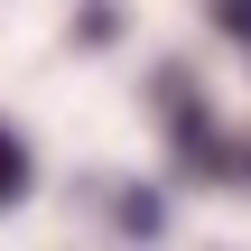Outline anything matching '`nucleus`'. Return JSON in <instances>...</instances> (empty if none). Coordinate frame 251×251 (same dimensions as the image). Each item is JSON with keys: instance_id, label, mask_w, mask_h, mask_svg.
Returning a JSON list of instances; mask_svg holds the SVG:
<instances>
[{"instance_id": "nucleus-2", "label": "nucleus", "mask_w": 251, "mask_h": 251, "mask_svg": "<svg viewBox=\"0 0 251 251\" xmlns=\"http://www.w3.org/2000/svg\"><path fill=\"white\" fill-rule=\"evenodd\" d=\"M205 9H214V28H224V37L251 56V0H205Z\"/></svg>"}, {"instance_id": "nucleus-4", "label": "nucleus", "mask_w": 251, "mask_h": 251, "mask_svg": "<svg viewBox=\"0 0 251 251\" xmlns=\"http://www.w3.org/2000/svg\"><path fill=\"white\" fill-rule=\"evenodd\" d=\"M233 177H251V140H233Z\"/></svg>"}, {"instance_id": "nucleus-1", "label": "nucleus", "mask_w": 251, "mask_h": 251, "mask_svg": "<svg viewBox=\"0 0 251 251\" xmlns=\"http://www.w3.org/2000/svg\"><path fill=\"white\" fill-rule=\"evenodd\" d=\"M19 196H28V140H19V130H0V214H9Z\"/></svg>"}, {"instance_id": "nucleus-3", "label": "nucleus", "mask_w": 251, "mask_h": 251, "mask_svg": "<svg viewBox=\"0 0 251 251\" xmlns=\"http://www.w3.org/2000/svg\"><path fill=\"white\" fill-rule=\"evenodd\" d=\"M75 37H84V47H112V37H121V9H112V0H93V9H84V28H75Z\"/></svg>"}]
</instances>
